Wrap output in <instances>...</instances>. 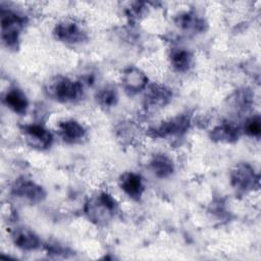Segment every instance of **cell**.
Wrapping results in <instances>:
<instances>
[{"label":"cell","mask_w":261,"mask_h":261,"mask_svg":"<svg viewBox=\"0 0 261 261\" xmlns=\"http://www.w3.org/2000/svg\"><path fill=\"white\" fill-rule=\"evenodd\" d=\"M117 202L107 192H99L86 202L85 213L89 220L97 225L109 223L117 213Z\"/></svg>","instance_id":"obj_1"},{"label":"cell","mask_w":261,"mask_h":261,"mask_svg":"<svg viewBox=\"0 0 261 261\" xmlns=\"http://www.w3.org/2000/svg\"><path fill=\"white\" fill-rule=\"evenodd\" d=\"M1 39L9 49H17L20 35L28 23V17L9 7L1 5Z\"/></svg>","instance_id":"obj_2"},{"label":"cell","mask_w":261,"mask_h":261,"mask_svg":"<svg viewBox=\"0 0 261 261\" xmlns=\"http://www.w3.org/2000/svg\"><path fill=\"white\" fill-rule=\"evenodd\" d=\"M46 91L57 102L73 103L83 96V83L64 75H57L48 83Z\"/></svg>","instance_id":"obj_3"},{"label":"cell","mask_w":261,"mask_h":261,"mask_svg":"<svg viewBox=\"0 0 261 261\" xmlns=\"http://www.w3.org/2000/svg\"><path fill=\"white\" fill-rule=\"evenodd\" d=\"M259 174L249 163H238L230 171V184L238 193H250L259 188Z\"/></svg>","instance_id":"obj_4"},{"label":"cell","mask_w":261,"mask_h":261,"mask_svg":"<svg viewBox=\"0 0 261 261\" xmlns=\"http://www.w3.org/2000/svg\"><path fill=\"white\" fill-rule=\"evenodd\" d=\"M19 129L25 143L34 149L46 150L53 144L52 133L43 124L25 123L20 125Z\"/></svg>","instance_id":"obj_5"},{"label":"cell","mask_w":261,"mask_h":261,"mask_svg":"<svg viewBox=\"0 0 261 261\" xmlns=\"http://www.w3.org/2000/svg\"><path fill=\"white\" fill-rule=\"evenodd\" d=\"M53 35L56 40L73 45L83 43L88 39V33L84 27L70 18L59 21L53 30Z\"/></svg>","instance_id":"obj_6"},{"label":"cell","mask_w":261,"mask_h":261,"mask_svg":"<svg viewBox=\"0 0 261 261\" xmlns=\"http://www.w3.org/2000/svg\"><path fill=\"white\" fill-rule=\"evenodd\" d=\"M192 123L190 115L182 113L170 117L155 126L151 133L156 138H175L185 135Z\"/></svg>","instance_id":"obj_7"},{"label":"cell","mask_w":261,"mask_h":261,"mask_svg":"<svg viewBox=\"0 0 261 261\" xmlns=\"http://www.w3.org/2000/svg\"><path fill=\"white\" fill-rule=\"evenodd\" d=\"M11 194L32 204L40 203L46 198L45 190L34 180L25 177H19L12 184Z\"/></svg>","instance_id":"obj_8"},{"label":"cell","mask_w":261,"mask_h":261,"mask_svg":"<svg viewBox=\"0 0 261 261\" xmlns=\"http://www.w3.org/2000/svg\"><path fill=\"white\" fill-rule=\"evenodd\" d=\"M170 88L162 84H151L145 89L144 106L149 110H158L166 106L172 99Z\"/></svg>","instance_id":"obj_9"},{"label":"cell","mask_w":261,"mask_h":261,"mask_svg":"<svg viewBox=\"0 0 261 261\" xmlns=\"http://www.w3.org/2000/svg\"><path fill=\"white\" fill-rule=\"evenodd\" d=\"M147 74L136 66H128L121 73V86L129 94H137L148 87Z\"/></svg>","instance_id":"obj_10"},{"label":"cell","mask_w":261,"mask_h":261,"mask_svg":"<svg viewBox=\"0 0 261 261\" xmlns=\"http://www.w3.org/2000/svg\"><path fill=\"white\" fill-rule=\"evenodd\" d=\"M57 128L60 138L67 144L81 143L87 136L86 127L80 121L72 118L61 120Z\"/></svg>","instance_id":"obj_11"},{"label":"cell","mask_w":261,"mask_h":261,"mask_svg":"<svg viewBox=\"0 0 261 261\" xmlns=\"http://www.w3.org/2000/svg\"><path fill=\"white\" fill-rule=\"evenodd\" d=\"M118 182L120 189L128 198L134 201L141 200L145 192V185L140 174L134 171H126L120 175Z\"/></svg>","instance_id":"obj_12"},{"label":"cell","mask_w":261,"mask_h":261,"mask_svg":"<svg viewBox=\"0 0 261 261\" xmlns=\"http://www.w3.org/2000/svg\"><path fill=\"white\" fill-rule=\"evenodd\" d=\"M11 239L13 244L22 251H35L42 245L39 236L32 229L23 226L14 228L11 232Z\"/></svg>","instance_id":"obj_13"},{"label":"cell","mask_w":261,"mask_h":261,"mask_svg":"<svg viewBox=\"0 0 261 261\" xmlns=\"http://www.w3.org/2000/svg\"><path fill=\"white\" fill-rule=\"evenodd\" d=\"M241 128L231 121H222L210 132V139L217 143L231 144L239 140Z\"/></svg>","instance_id":"obj_14"},{"label":"cell","mask_w":261,"mask_h":261,"mask_svg":"<svg viewBox=\"0 0 261 261\" xmlns=\"http://www.w3.org/2000/svg\"><path fill=\"white\" fill-rule=\"evenodd\" d=\"M175 24L182 31L191 33H202L206 30L207 22L195 11H184L174 18Z\"/></svg>","instance_id":"obj_15"},{"label":"cell","mask_w":261,"mask_h":261,"mask_svg":"<svg viewBox=\"0 0 261 261\" xmlns=\"http://www.w3.org/2000/svg\"><path fill=\"white\" fill-rule=\"evenodd\" d=\"M169 64L176 72H187L191 69L194 62L192 52L182 47L171 48L168 54Z\"/></svg>","instance_id":"obj_16"},{"label":"cell","mask_w":261,"mask_h":261,"mask_svg":"<svg viewBox=\"0 0 261 261\" xmlns=\"http://www.w3.org/2000/svg\"><path fill=\"white\" fill-rule=\"evenodd\" d=\"M4 104L14 113L23 115L29 108V100L27 95L18 88H10L3 96Z\"/></svg>","instance_id":"obj_17"},{"label":"cell","mask_w":261,"mask_h":261,"mask_svg":"<svg viewBox=\"0 0 261 261\" xmlns=\"http://www.w3.org/2000/svg\"><path fill=\"white\" fill-rule=\"evenodd\" d=\"M153 174L158 178H167L174 172L175 166L172 159L162 153L155 154L149 163Z\"/></svg>","instance_id":"obj_18"},{"label":"cell","mask_w":261,"mask_h":261,"mask_svg":"<svg viewBox=\"0 0 261 261\" xmlns=\"http://www.w3.org/2000/svg\"><path fill=\"white\" fill-rule=\"evenodd\" d=\"M96 101L103 108H111L118 101V93L113 85H105L96 93Z\"/></svg>","instance_id":"obj_19"},{"label":"cell","mask_w":261,"mask_h":261,"mask_svg":"<svg viewBox=\"0 0 261 261\" xmlns=\"http://www.w3.org/2000/svg\"><path fill=\"white\" fill-rule=\"evenodd\" d=\"M254 94L250 89L243 88L238 90L231 97L232 106L239 111H246L249 109L253 103Z\"/></svg>","instance_id":"obj_20"},{"label":"cell","mask_w":261,"mask_h":261,"mask_svg":"<svg viewBox=\"0 0 261 261\" xmlns=\"http://www.w3.org/2000/svg\"><path fill=\"white\" fill-rule=\"evenodd\" d=\"M243 130L247 136L258 139L261 134V119L259 114H254L247 118L243 126Z\"/></svg>","instance_id":"obj_21"},{"label":"cell","mask_w":261,"mask_h":261,"mask_svg":"<svg viewBox=\"0 0 261 261\" xmlns=\"http://www.w3.org/2000/svg\"><path fill=\"white\" fill-rule=\"evenodd\" d=\"M146 12V5L143 2H135L127 9V16L130 19H139Z\"/></svg>","instance_id":"obj_22"}]
</instances>
